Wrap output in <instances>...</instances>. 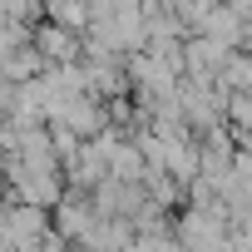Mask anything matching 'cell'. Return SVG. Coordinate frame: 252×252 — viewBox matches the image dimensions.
Wrapping results in <instances>:
<instances>
[{"label":"cell","mask_w":252,"mask_h":252,"mask_svg":"<svg viewBox=\"0 0 252 252\" xmlns=\"http://www.w3.org/2000/svg\"><path fill=\"white\" fill-rule=\"evenodd\" d=\"M35 45H40V50H45L50 60H64V64H69V60L79 55V40H74V30H64L60 20H55L50 30H40V35H35Z\"/></svg>","instance_id":"1"},{"label":"cell","mask_w":252,"mask_h":252,"mask_svg":"<svg viewBox=\"0 0 252 252\" xmlns=\"http://www.w3.org/2000/svg\"><path fill=\"white\" fill-rule=\"evenodd\" d=\"M0 69H5L10 79H30V74L40 69V55H25V50H20L15 60H5V64H0Z\"/></svg>","instance_id":"2"}]
</instances>
